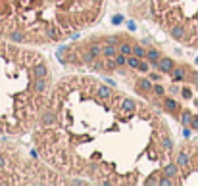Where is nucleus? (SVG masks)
Masks as SVG:
<instances>
[{
  "instance_id": "31",
  "label": "nucleus",
  "mask_w": 198,
  "mask_h": 186,
  "mask_svg": "<svg viewBox=\"0 0 198 186\" xmlns=\"http://www.w3.org/2000/svg\"><path fill=\"white\" fill-rule=\"evenodd\" d=\"M183 96H185V98H191V90L185 88V90H183Z\"/></svg>"
},
{
  "instance_id": "32",
  "label": "nucleus",
  "mask_w": 198,
  "mask_h": 186,
  "mask_svg": "<svg viewBox=\"0 0 198 186\" xmlns=\"http://www.w3.org/2000/svg\"><path fill=\"white\" fill-rule=\"evenodd\" d=\"M116 40H117L116 37H110V39H108V42H110V44H116Z\"/></svg>"
},
{
  "instance_id": "18",
  "label": "nucleus",
  "mask_w": 198,
  "mask_h": 186,
  "mask_svg": "<svg viewBox=\"0 0 198 186\" xmlns=\"http://www.w3.org/2000/svg\"><path fill=\"white\" fill-rule=\"evenodd\" d=\"M166 109H169V111H175V109H177V102L171 100V98H167V100H166Z\"/></svg>"
},
{
  "instance_id": "2",
  "label": "nucleus",
  "mask_w": 198,
  "mask_h": 186,
  "mask_svg": "<svg viewBox=\"0 0 198 186\" xmlns=\"http://www.w3.org/2000/svg\"><path fill=\"white\" fill-rule=\"evenodd\" d=\"M169 33H171V37L177 39V40H185V37H186V31H185L183 25H173Z\"/></svg>"
},
{
  "instance_id": "5",
  "label": "nucleus",
  "mask_w": 198,
  "mask_h": 186,
  "mask_svg": "<svg viewBox=\"0 0 198 186\" xmlns=\"http://www.w3.org/2000/svg\"><path fill=\"white\" fill-rule=\"evenodd\" d=\"M116 54H117V48H116L114 44H110V42H108L106 46H102V56L112 58V56H116Z\"/></svg>"
},
{
  "instance_id": "27",
  "label": "nucleus",
  "mask_w": 198,
  "mask_h": 186,
  "mask_svg": "<svg viewBox=\"0 0 198 186\" xmlns=\"http://www.w3.org/2000/svg\"><path fill=\"white\" fill-rule=\"evenodd\" d=\"M152 88H154V92H156L158 96H162V94H163V86H160V84H154Z\"/></svg>"
},
{
  "instance_id": "15",
  "label": "nucleus",
  "mask_w": 198,
  "mask_h": 186,
  "mask_svg": "<svg viewBox=\"0 0 198 186\" xmlns=\"http://www.w3.org/2000/svg\"><path fill=\"white\" fill-rule=\"evenodd\" d=\"M133 56H137V58H140V60H142V58L146 56V52H144V48H142V46H139V44H137V46H133Z\"/></svg>"
},
{
  "instance_id": "29",
  "label": "nucleus",
  "mask_w": 198,
  "mask_h": 186,
  "mask_svg": "<svg viewBox=\"0 0 198 186\" xmlns=\"http://www.w3.org/2000/svg\"><path fill=\"white\" fill-rule=\"evenodd\" d=\"M160 184H163V186H167V184H171V180L169 179H162V180H158Z\"/></svg>"
},
{
  "instance_id": "17",
  "label": "nucleus",
  "mask_w": 198,
  "mask_h": 186,
  "mask_svg": "<svg viewBox=\"0 0 198 186\" xmlns=\"http://www.w3.org/2000/svg\"><path fill=\"white\" fill-rule=\"evenodd\" d=\"M121 107L125 109V111H133V109H135V102H133V100H127V98H125L123 104H121Z\"/></svg>"
},
{
  "instance_id": "19",
  "label": "nucleus",
  "mask_w": 198,
  "mask_h": 186,
  "mask_svg": "<svg viewBox=\"0 0 198 186\" xmlns=\"http://www.w3.org/2000/svg\"><path fill=\"white\" fill-rule=\"evenodd\" d=\"M191 119H192V113L185 111V113L181 115V123H183V125H189V123H191Z\"/></svg>"
},
{
  "instance_id": "3",
  "label": "nucleus",
  "mask_w": 198,
  "mask_h": 186,
  "mask_svg": "<svg viewBox=\"0 0 198 186\" xmlns=\"http://www.w3.org/2000/svg\"><path fill=\"white\" fill-rule=\"evenodd\" d=\"M33 75H35L37 79H46V75H48V67L46 65H37V67H33Z\"/></svg>"
},
{
  "instance_id": "11",
  "label": "nucleus",
  "mask_w": 198,
  "mask_h": 186,
  "mask_svg": "<svg viewBox=\"0 0 198 186\" xmlns=\"http://www.w3.org/2000/svg\"><path fill=\"white\" fill-rule=\"evenodd\" d=\"M139 88L140 90H150L152 88V79H140L139 81Z\"/></svg>"
},
{
  "instance_id": "4",
  "label": "nucleus",
  "mask_w": 198,
  "mask_h": 186,
  "mask_svg": "<svg viewBox=\"0 0 198 186\" xmlns=\"http://www.w3.org/2000/svg\"><path fill=\"white\" fill-rule=\"evenodd\" d=\"M177 173H179V165H177V163H169V165L163 167V175H166V177H175Z\"/></svg>"
},
{
  "instance_id": "12",
  "label": "nucleus",
  "mask_w": 198,
  "mask_h": 186,
  "mask_svg": "<svg viewBox=\"0 0 198 186\" xmlns=\"http://www.w3.org/2000/svg\"><path fill=\"white\" fill-rule=\"evenodd\" d=\"M46 37L52 39V40H56V39H58V31H56V27L48 25V27H46Z\"/></svg>"
},
{
  "instance_id": "9",
  "label": "nucleus",
  "mask_w": 198,
  "mask_h": 186,
  "mask_svg": "<svg viewBox=\"0 0 198 186\" xmlns=\"http://www.w3.org/2000/svg\"><path fill=\"white\" fill-rule=\"evenodd\" d=\"M146 56H148V60H150L152 63H156V61L160 60V52H158L156 48H152V50H148V52H146Z\"/></svg>"
},
{
  "instance_id": "22",
  "label": "nucleus",
  "mask_w": 198,
  "mask_h": 186,
  "mask_svg": "<svg viewBox=\"0 0 198 186\" xmlns=\"http://www.w3.org/2000/svg\"><path fill=\"white\" fill-rule=\"evenodd\" d=\"M116 63H117V65H125V63H127V56H123V54H119V56L116 58Z\"/></svg>"
},
{
  "instance_id": "6",
  "label": "nucleus",
  "mask_w": 198,
  "mask_h": 186,
  "mask_svg": "<svg viewBox=\"0 0 198 186\" xmlns=\"http://www.w3.org/2000/svg\"><path fill=\"white\" fill-rule=\"evenodd\" d=\"M117 52H119V54H123V56H131V54H133V46H131L129 42H121Z\"/></svg>"
},
{
  "instance_id": "10",
  "label": "nucleus",
  "mask_w": 198,
  "mask_h": 186,
  "mask_svg": "<svg viewBox=\"0 0 198 186\" xmlns=\"http://www.w3.org/2000/svg\"><path fill=\"white\" fill-rule=\"evenodd\" d=\"M98 96H100L102 100H108V98L112 96V90H110L108 86H100V88H98Z\"/></svg>"
},
{
  "instance_id": "13",
  "label": "nucleus",
  "mask_w": 198,
  "mask_h": 186,
  "mask_svg": "<svg viewBox=\"0 0 198 186\" xmlns=\"http://www.w3.org/2000/svg\"><path fill=\"white\" fill-rule=\"evenodd\" d=\"M54 121H56V117H54V113H52V111H46V113H45V117H42V123H45V125H52Z\"/></svg>"
},
{
  "instance_id": "7",
  "label": "nucleus",
  "mask_w": 198,
  "mask_h": 186,
  "mask_svg": "<svg viewBox=\"0 0 198 186\" xmlns=\"http://www.w3.org/2000/svg\"><path fill=\"white\" fill-rule=\"evenodd\" d=\"M189 161H191V157L186 156L185 152H181V154L177 156V165L179 167H186V165H189Z\"/></svg>"
},
{
  "instance_id": "26",
  "label": "nucleus",
  "mask_w": 198,
  "mask_h": 186,
  "mask_svg": "<svg viewBox=\"0 0 198 186\" xmlns=\"http://www.w3.org/2000/svg\"><path fill=\"white\" fill-rule=\"evenodd\" d=\"M139 71H142V73H146V71H148V61H142V60H140V65H139Z\"/></svg>"
},
{
  "instance_id": "8",
  "label": "nucleus",
  "mask_w": 198,
  "mask_h": 186,
  "mask_svg": "<svg viewBox=\"0 0 198 186\" xmlns=\"http://www.w3.org/2000/svg\"><path fill=\"white\" fill-rule=\"evenodd\" d=\"M46 88H48V83H46L45 79H37V81H35V90H37V92H45Z\"/></svg>"
},
{
  "instance_id": "30",
  "label": "nucleus",
  "mask_w": 198,
  "mask_h": 186,
  "mask_svg": "<svg viewBox=\"0 0 198 186\" xmlns=\"http://www.w3.org/2000/svg\"><path fill=\"white\" fill-rule=\"evenodd\" d=\"M92 67L94 69H102V63L100 61H92Z\"/></svg>"
},
{
  "instance_id": "25",
  "label": "nucleus",
  "mask_w": 198,
  "mask_h": 186,
  "mask_svg": "<svg viewBox=\"0 0 198 186\" xmlns=\"http://www.w3.org/2000/svg\"><path fill=\"white\" fill-rule=\"evenodd\" d=\"M116 65H117V63H116L114 60H110V58H108V61H106V69L112 71V69H116Z\"/></svg>"
},
{
  "instance_id": "1",
  "label": "nucleus",
  "mask_w": 198,
  "mask_h": 186,
  "mask_svg": "<svg viewBox=\"0 0 198 186\" xmlns=\"http://www.w3.org/2000/svg\"><path fill=\"white\" fill-rule=\"evenodd\" d=\"M154 65H156V69H160L162 73H169V71H173V61H171V58H160Z\"/></svg>"
},
{
  "instance_id": "14",
  "label": "nucleus",
  "mask_w": 198,
  "mask_h": 186,
  "mask_svg": "<svg viewBox=\"0 0 198 186\" xmlns=\"http://www.w3.org/2000/svg\"><path fill=\"white\" fill-rule=\"evenodd\" d=\"M89 52L92 54L94 58H96V56H102V46H100V44H96V42H94V44L89 48Z\"/></svg>"
},
{
  "instance_id": "21",
  "label": "nucleus",
  "mask_w": 198,
  "mask_h": 186,
  "mask_svg": "<svg viewBox=\"0 0 198 186\" xmlns=\"http://www.w3.org/2000/svg\"><path fill=\"white\" fill-rule=\"evenodd\" d=\"M162 144H163V148H166V150H169V148H173V142L167 138V136H163L162 138Z\"/></svg>"
},
{
  "instance_id": "16",
  "label": "nucleus",
  "mask_w": 198,
  "mask_h": 186,
  "mask_svg": "<svg viewBox=\"0 0 198 186\" xmlns=\"http://www.w3.org/2000/svg\"><path fill=\"white\" fill-rule=\"evenodd\" d=\"M127 65H129V67H135V69H139V65H140V58H137V56H133V58H127Z\"/></svg>"
},
{
  "instance_id": "20",
  "label": "nucleus",
  "mask_w": 198,
  "mask_h": 186,
  "mask_svg": "<svg viewBox=\"0 0 198 186\" xmlns=\"http://www.w3.org/2000/svg\"><path fill=\"white\" fill-rule=\"evenodd\" d=\"M12 40H14V42H23V40H25L23 33H19V31H17V33H12Z\"/></svg>"
},
{
  "instance_id": "33",
  "label": "nucleus",
  "mask_w": 198,
  "mask_h": 186,
  "mask_svg": "<svg viewBox=\"0 0 198 186\" xmlns=\"http://www.w3.org/2000/svg\"><path fill=\"white\" fill-rule=\"evenodd\" d=\"M0 167H4V157L0 156Z\"/></svg>"
},
{
  "instance_id": "28",
  "label": "nucleus",
  "mask_w": 198,
  "mask_h": 186,
  "mask_svg": "<svg viewBox=\"0 0 198 186\" xmlns=\"http://www.w3.org/2000/svg\"><path fill=\"white\" fill-rule=\"evenodd\" d=\"M191 125H192V129H198V117H196V115H192V119H191Z\"/></svg>"
},
{
  "instance_id": "23",
  "label": "nucleus",
  "mask_w": 198,
  "mask_h": 186,
  "mask_svg": "<svg viewBox=\"0 0 198 186\" xmlns=\"http://www.w3.org/2000/svg\"><path fill=\"white\" fill-rule=\"evenodd\" d=\"M83 60H85L87 63H92V61H94V56H92L91 52H85V54H83Z\"/></svg>"
},
{
  "instance_id": "24",
  "label": "nucleus",
  "mask_w": 198,
  "mask_h": 186,
  "mask_svg": "<svg viewBox=\"0 0 198 186\" xmlns=\"http://www.w3.org/2000/svg\"><path fill=\"white\" fill-rule=\"evenodd\" d=\"M173 77L175 79H183L185 77V71L183 69H173Z\"/></svg>"
}]
</instances>
